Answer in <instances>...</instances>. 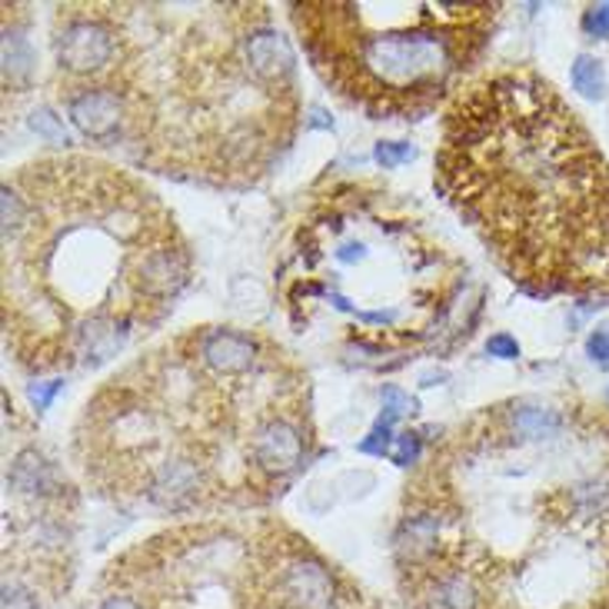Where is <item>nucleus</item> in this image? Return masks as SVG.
<instances>
[{
	"mask_svg": "<svg viewBox=\"0 0 609 609\" xmlns=\"http://www.w3.org/2000/svg\"><path fill=\"white\" fill-rule=\"evenodd\" d=\"M0 207L8 350L38 376L111 363L190 283L174 214L111 164H28L0 187Z\"/></svg>",
	"mask_w": 609,
	"mask_h": 609,
	"instance_id": "obj_1",
	"label": "nucleus"
},
{
	"mask_svg": "<svg viewBox=\"0 0 609 609\" xmlns=\"http://www.w3.org/2000/svg\"><path fill=\"white\" fill-rule=\"evenodd\" d=\"M307 376L280 353L254 373L204 363L194 330L107 380L74 433L87 483L184 516L270 499L310 450Z\"/></svg>",
	"mask_w": 609,
	"mask_h": 609,
	"instance_id": "obj_2",
	"label": "nucleus"
},
{
	"mask_svg": "<svg viewBox=\"0 0 609 609\" xmlns=\"http://www.w3.org/2000/svg\"><path fill=\"white\" fill-rule=\"evenodd\" d=\"M436 184L529 293L609 280V161L539 74L499 71L453 97Z\"/></svg>",
	"mask_w": 609,
	"mask_h": 609,
	"instance_id": "obj_3",
	"label": "nucleus"
},
{
	"mask_svg": "<svg viewBox=\"0 0 609 609\" xmlns=\"http://www.w3.org/2000/svg\"><path fill=\"white\" fill-rule=\"evenodd\" d=\"M117 58L91 84L124 101V151L157 174L254 184L297 134V87L264 81L247 54L260 4H107Z\"/></svg>",
	"mask_w": 609,
	"mask_h": 609,
	"instance_id": "obj_4",
	"label": "nucleus"
},
{
	"mask_svg": "<svg viewBox=\"0 0 609 609\" xmlns=\"http://www.w3.org/2000/svg\"><path fill=\"white\" fill-rule=\"evenodd\" d=\"M499 4H290L313 71L343 101L383 117L430 111L479 61Z\"/></svg>",
	"mask_w": 609,
	"mask_h": 609,
	"instance_id": "obj_5",
	"label": "nucleus"
},
{
	"mask_svg": "<svg viewBox=\"0 0 609 609\" xmlns=\"http://www.w3.org/2000/svg\"><path fill=\"white\" fill-rule=\"evenodd\" d=\"M117 58V28L111 21L107 4H68L58 8V31H54V61L64 74L68 87H91L97 84Z\"/></svg>",
	"mask_w": 609,
	"mask_h": 609,
	"instance_id": "obj_6",
	"label": "nucleus"
},
{
	"mask_svg": "<svg viewBox=\"0 0 609 609\" xmlns=\"http://www.w3.org/2000/svg\"><path fill=\"white\" fill-rule=\"evenodd\" d=\"M61 104L71 117V124L78 127V134L84 141H91L94 147H124V134H127V111L124 101L107 91V87H68L58 91Z\"/></svg>",
	"mask_w": 609,
	"mask_h": 609,
	"instance_id": "obj_7",
	"label": "nucleus"
},
{
	"mask_svg": "<svg viewBox=\"0 0 609 609\" xmlns=\"http://www.w3.org/2000/svg\"><path fill=\"white\" fill-rule=\"evenodd\" d=\"M277 599L287 609H337L340 582L323 559L307 549H290L277 569Z\"/></svg>",
	"mask_w": 609,
	"mask_h": 609,
	"instance_id": "obj_8",
	"label": "nucleus"
},
{
	"mask_svg": "<svg viewBox=\"0 0 609 609\" xmlns=\"http://www.w3.org/2000/svg\"><path fill=\"white\" fill-rule=\"evenodd\" d=\"M38 54L31 41L18 28H4V84L8 91H21L34 78Z\"/></svg>",
	"mask_w": 609,
	"mask_h": 609,
	"instance_id": "obj_9",
	"label": "nucleus"
},
{
	"mask_svg": "<svg viewBox=\"0 0 609 609\" xmlns=\"http://www.w3.org/2000/svg\"><path fill=\"white\" fill-rule=\"evenodd\" d=\"M572 91L586 101H602L606 97V71H602V61L589 58V54H579L576 64H572Z\"/></svg>",
	"mask_w": 609,
	"mask_h": 609,
	"instance_id": "obj_10",
	"label": "nucleus"
},
{
	"mask_svg": "<svg viewBox=\"0 0 609 609\" xmlns=\"http://www.w3.org/2000/svg\"><path fill=\"white\" fill-rule=\"evenodd\" d=\"M31 131H34L38 137H44L48 144H58V147H71V144H74L71 134L64 131L61 117H58L51 107H41V111L31 114Z\"/></svg>",
	"mask_w": 609,
	"mask_h": 609,
	"instance_id": "obj_11",
	"label": "nucleus"
},
{
	"mask_svg": "<svg viewBox=\"0 0 609 609\" xmlns=\"http://www.w3.org/2000/svg\"><path fill=\"white\" fill-rule=\"evenodd\" d=\"M373 157H376V164H380L383 171H396L400 164H406V161L416 157V147H410V144H403V141H380V144L373 147Z\"/></svg>",
	"mask_w": 609,
	"mask_h": 609,
	"instance_id": "obj_12",
	"label": "nucleus"
},
{
	"mask_svg": "<svg viewBox=\"0 0 609 609\" xmlns=\"http://www.w3.org/2000/svg\"><path fill=\"white\" fill-rule=\"evenodd\" d=\"M380 400H383V416H380L383 423H393V420H400V416L413 413V400H410L400 386H393V383H386V386H383Z\"/></svg>",
	"mask_w": 609,
	"mask_h": 609,
	"instance_id": "obj_13",
	"label": "nucleus"
},
{
	"mask_svg": "<svg viewBox=\"0 0 609 609\" xmlns=\"http://www.w3.org/2000/svg\"><path fill=\"white\" fill-rule=\"evenodd\" d=\"M64 390V376H54V380H34L31 386H28V400H31V406L38 410V413H44V410H51V400L58 396Z\"/></svg>",
	"mask_w": 609,
	"mask_h": 609,
	"instance_id": "obj_14",
	"label": "nucleus"
},
{
	"mask_svg": "<svg viewBox=\"0 0 609 609\" xmlns=\"http://www.w3.org/2000/svg\"><path fill=\"white\" fill-rule=\"evenodd\" d=\"M582 31L589 34V38H606L609 34V4H592V8H586V14H582Z\"/></svg>",
	"mask_w": 609,
	"mask_h": 609,
	"instance_id": "obj_15",
	"label": "nucleus"
},
{
	"mask_svg": "<svg viewBox=\"0 0 609 609\" xmlns=\"http://www.w3.org/2000/svg\"><path fill=\"white\" fill-rule=\"evenodd\" d=\"M4 609H41V606L28 586H21L18 579H8L4 582Z\"/></svg>",
	"mask_w": 609,
	"mask_h": 609,
	"instance_id": "obj_16",
	"label": "nucleus"
},
{
	"mask_svg": "<svg viewBox=\"0 0 609 609\" xmlns=\"http://www.w3.org/2000/svg\"><path fill=\"white\" fill-rule=\"evenodd\" d=\"M420 450H423V446H420V436H416V433H400V436H396V450H393L390 456H393L396 466H413V463L420 460Z\"/></svg>",
	"mask_w": 609,
	"mask_h": 609,
	"instance_id": "obj_17",
	"label": "nucleus"
},
{
	"mask_svg": "<svg viewBox=\"0 0 609 609\" xmlns=\"http://www.w3.org/2000/svg\"><path fill=\"white\" fill-rule=\"evenodd\" d=\"M586 353H589V360H592V363L609 367V323H602V327H596V330L589 333V340H586Z\"/></svg>",
	"mask_w": 609,
	"mask_h": 609,
	"instance_id": "obj_18",
	"label": "nucleus"
},
{
	"mask_svg": "<svg viewBox=\"0 0 609 609\" xmlns=\"http://www.w3.org/2000/svg\"><path fill=\"white\" fill-rule=\"evenodd\" d=\"M486 353L496 357V360H516V357H519V343H516V337H509V333H493V337L486 340Z\"/></svg>",
	"mask_w": 609,
	"mask_h": 609,
	"instance_id": "obj_19",
	"label": "nucleus"
},
{
	"mask_svg": "<svg viewBox=\"0 0 609 609\" xmlns=\"http://www.w3.org/2000/svg\"><path fill=\"white\" fill-rule=\"evenodd\" d=\"M360 453H373V456H383V453H390V423H376L373 426V433L360 443Z\"/></svg>",
	"mask_w": 609,
	"mask_h": 609,
	"instance_id": "obj_20",
	"label": "nucleus"
},
{
	"mask_svg": "<svg viewBox=\"0 0 609 609\" xmlns=\"http://www.w3.org/2000/svg\"><path fill=\"white\" fill-rule=\"evenodd\" d=\"M97 609H144V602L137 596H127V592H114L107 596Z\"/></svg>",
	"mask_w": 609,
	"mask_h": 609,
	"instance_id": "obj_21",
	"label": "nucleus"
},
{
	"mask_svg": "<svg viewBox=\"0 0 609 609\" xmlns=\"http://www.w3.org/2000/svg\"><path fill=\"white\" fill-rule=\"evenodd\" d=\"M307 124H310V127H330V121H327V114H323L320 107L310 111V121H307Z\"/></svg>",
	"mask_w": 609,
	"mask_h": 609,
	"instance_id": "obj_22",
	"label": "nucleus"
}]
</instances>
